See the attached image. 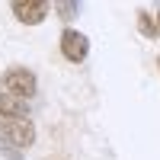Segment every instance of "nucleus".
I'll return each instance as SVG.
<instances>
[{
  "label": "nucleus",
  "instance_id": "obj_1",
  "mask_svg": "<svg viewBox=\"0 0 160 160\" xmlns=\"http://www.w3.org/2000/svg\"><path fill=\"white\" fill-rule=\"evenodd\" d=\"M3 83H7V93L13 99H32L35 96V77L26 68H10L7 77H3Z\"/></svg>",
  "mask_w": 160,
  "mask_h": 160
},
{
  "label": "nucleus",
  "instance_id": "obj_2",
  "mask_svg": "<svg viewBox=\"0 0 160 160\" xmlns=\"http://www.w3.org/2000/svg\"><path fill=\"white\" fill-rule=\"evenodd\" d=\"M0 131L7 135V141L19 144V148H29L35 141V128L29 118H0Z\"/></svg>",
  "mask_w": 160,
  "mask_h": 160
},
{
  "label": "nucleus",
  "instance_id": "obj_3",
  "mask_svg": "<svg viewBox=\"0 0 160 160\" xmlns=\"http://www.w3.org/2000/svg\"><path fill=\"white\" fill-rule=\"evenodd\" d=\"M61 51H64V58H71V61H83L87 51H90V42H87L83 32L64 29V32H61Z\"/></svg>",
  "mask_w": 160,
  "mask_h": 160
},
{
  "label": "nucleus",
  "instance_id": "obj_4",
  "mask_svg": "<svg viewBox=\"0 0 160 160\" xmlns=\"http://www.w3.org/2000/svg\"><path fill=\"white\" fill-rule=\"evenodd\" d=\"M13 13H16V19L26 22V26H35L45 19L48 13V3H42V0H19V3H13Z\"/></svg>",
  "mask_w": 160,
  "mask_h": 160
},
{
  "label": "nucleus",
  "instance_id": "obj_5",
  "mask_svg": "<svg viewBox=\"0 0 160 160\" xmlns=\"http://www.w3.org/2000/svg\"><path fill=\"white\" fill-rule=\"evenodd\" d=\"M0 118H26V106L0 93Z\"/></svg>",
  "mask_w": 160,
  "mask_h": 160
},
{
  "label": "nucleus",
  "instance_id": "obj_6",
  "mask_svg": "<svg viewBox=\"0 0 160 160\" xmlns=\"http://www.w3.org/2000/svg\"><path fill=\"white\" fill-rule=\"evenodd\" d=\"M138 26H141V32L148 35V38H154V35H157V26H154V19L148 16V13H141V16H138Z\"/></svg>",
  "mask_w": 160,
  "mask_h": 160
},
{
  "label": "nucleus",
  "instance_id": "obj_7",
  "mask_svg": "<svg viewBox=\"0 0 160 160\" xmlns=\"http://www.w3.org/2000/svg\"><path fill=\"white\" fill-rule=\"evenodd\" d=\"M58 13H61V19H74L77 16V7L74 3H58Z\"/></svg>",
  "mask_w": 160,
  "mask_h": 160
},
{
  "label": "nucleus",
  "instance_id": "obj_8",
  "mask_svg": "<svg viewBox=\"0 0 160 160\" xmlns=\"http://www.w3.org/2000/svg\"><path fill=\"white\" fill-rule=\"evenodd\" d=\"M157 22H160V13H157Z\"/></svg>",
  "mask_w": 160,
  "mask_h": 160
}]
</instances>
